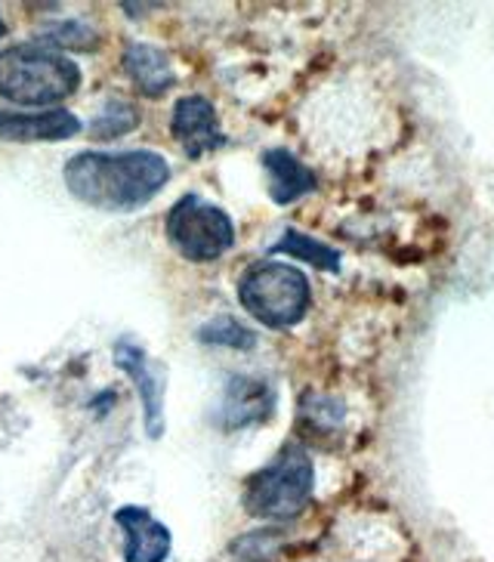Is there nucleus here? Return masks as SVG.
<instances>
[{"label":"nucleus","instance_id":"obj_10","mask_svg":"<svg viewBox=\"0 0 494 562\" xmlns=\"http://www.w3.org/2000/svg\"><path fill=\"white\" fill-rule=\"evenodd\" d=\"M115 522L124 531V562H165L170 557V531L146 507H121Z\"/></svg>","mask_w":494,"mask_h":562},{"label":"nucleus","instance_id":"obj_13","mask_svg":"<svg viewBox=\"0 0 494 562\" xmlns=\"http://www.w3.org/2000/svg\"><path fill=\"white\" fill-rule=\"evenodd\" d=\"M269 254H291L296 260H306L315 269H328V272L340 269V250L328 248V245H322V241H315V238H310V235H303V232L296 229L284 232L279 241L269 248Z\"/></svg>","mask_w":494,"mask_h":562},{"label":"nucleus","instance_id":"obj_7","mask_svg":"<svg viewBox=\"0 0 494 562\" xmlns=\"http://www.w3.org/2000/svg\"><path fill=\"white\" fill-rule=\"evenodd\" d=\"M170 127H173V136L189 158H204L226 143L214 102L204 100V97H182L173 109Z\"/></svg>","mask_w":494,"mask_h":562},{"label":"nucleus","instance_id":"obj_5","mask_svg":"<svg viewBox=\"0 0 494 562\" xmlns=\"http://www.w3.org/2000/svg\"><path fill=\"white\" fill-rule=\"evenodd\" d=\"M167 238L186 260L207 263L235 245V226L226 211L198 195H182L167 214Z\"/></svg>","mask_w":494,"mask_h":562},{"label":"nucleus","instance_id":"obj_4","mask_svg":"<svg viewBox=\"0 0 494 562\" xmlns=\"http://www.w3.org/2000/svg\"><path fill=\"white\" fill-rule=\"evenodd\" d=\"M238 300L266 328H294L313 303L310 279L288 263H254L238 284Z\"/></svg>","mask_w":494,"mask_h":562},{"label":"nucleus","instance_id":"obj_9","mask_svg":"<svg viewBox=\"0 0 494 562\" xmlns=\"http://www.w3.org/2000/svg\"><path fill=\"white\" fill-rule=\"evenodd\" d=\"M81 133V121L66 109L49 112H7L0 109V139L10 143H59Z\"/></svg>","mask_w":494,"mask_h":562},{"label":"nucleus","instance_id":"obj_12","mask_svg":"<svg viewBox=\"0 0 494 562\" xmlns=\"http://www.w3.org/2000/svg\"><path fill=\"white\" fill-rule=\"evenodd\" d=\"M124 68L133 78V83L139 87L143 97H165L167 90L173 87V68L167 63L165 50L151 47V44H139L131 41L127 50H124Z\"/></svg>","mask_w":494,"mask_h":562},{"label":"nucleus","instance_id":"obj_1","mask_svg":"<svg viewBox=\"0 0 494 562\" xmlns=\"http://www.w3.org/2000/svg\"><path fill=\"white\" fill-rule=\"evenodd\" d=\"M68 192L90 207L127 214L155 199L170 180L165 155L148 149L81 151L63 170Z\"/></svg>","mask_w":494,"mask_h":562},{"label":"nucleus","instance_id":"obj_14","mask_svg":"<svg viewBox=\"0 0 494 562\" xmlns=\"http://www.w3.org/2000/svg\"><path fill=\"white\" fill-rule=\"evenodd\" d=\"M198 340L207 344V347L238 349V352L257 347V334L250 331L247 325H242L238 318H232V315H220V318H211L207 325H201Z\"/></svg>","mask_w":494,"mask_h":562},{"label":"nucleus","instance_id":"obj_18","mask_svg":"<svg viewBox=\"0 0 494 562\" xmlns=\"http://www.w3.org/2000/svg\"><path fill=\"white\" fill-rule=\"evenodd\" d=\"M3 34H7V25H3V19H0V37H3Z\"/></svg>","mask_w":494,"mask_h":562},{"label":"nucleus","instance_id":"obj_17","mask_svg":"<svg viewBox=\"0 0 494 562\" xmlns=\"http://www.w3.org/2000/svg\"><path fill=\"white\" fill-rule=\"evenodd\" d=\"M303 408L310 412L313 424H318V427H322V424H325V427H334V424H340V417H344V405H340V402H334V398L306 396Z\"/></svg>","mask_w":494,"mask_h":562},{"label":"nucleus","instance_id":"obj_11","mask_svg":"<svg viewBox=\"0 0 494 562\" xmlns=\"http://www.w3.org/2000/svg\"><path fill=\"white\" fill-rule=\"evenodd\" d=\"M263 167L269 173V199L276 204H294L315 189V173L303 161H296L291 151H263Z\"/></svg>","mask_w":494,"mask_h":562},{"label":"nucleus","instance_id":"obj_3","mask_svg":"<svg viewBox=\"0 0 494 562\" xmlns=\"http://www.w3.org/2000/svg\"><path fill=\"white\" fill-rule=\"evenodd\" d=\"M315 488L313 458L300 446L281 448L272 463L254 473L245 485V507L257 519H294L306 510Z\"/></svg>","mask_w":494,"mask_h":562},{"label":"nucleus","instance_id":"obj_16","mask_svg":"<svg viewBox=\"0 0 494 562\" xmlns=\"http://www.w3.org/2000/svg\"><path fill=\"white\" fill-rule=\"evenodd\" d=\"M279 547V535L276 531H250L242 541L232 544V553L238 562H272L276 560V550Z\"/></svg>","mask_w":494,"mask_h":562},{"label":"nucleus","instance_id":"obj_8","mask_svg":"<svg viewBox=\"0 0 494 562\" xmlns=\"http://www.w3.org/2000/svg\"><path fill=\"white\" fill-rule=\"evenodd\" d=\"M272 412H276V393L269 383L260 378H247V374L229 378L226 396H223V412H220V420L226 430L263 424Z\"/></svg>","mask_w":494,"mask_h":562},{"label":"nucleus","instance_id":"obj_6","mask_svg":"<svg viewBox=\"0 0 494 562\" xmlns=\"http://www.w3.org/2000/svg\"><path fill=\"white\" fill-rule=\"evenodd\" d=\"M115 364L133 381L143 398V417H146V432L158 439L165 430V374L148 362L146 349L121 340L115 344Z\"/></svg>","mask_w":494,"mask_h":562},{"label":"nucleus","instance_id":"obj_15","mask_svg":"<svg viewBox=\"0 0 494 562\" xmlns=\"http://www.w3.org/2000/svg\"><path fill=\"white\" fill-rule=\"evenodd\" d=\"M136 124H139L136 105H131V102L124 100H109L102 105V112L93 117L90 136H93V139H117V136L131 133Z\"/></svg>","mask_w":494,"mask_h":562},{"label":"nucleus","instance_id":"obj_2","mask_svg":"<svg viewBox=\"0 0 494 562\" xmlns=\"http://www.w3.org/2000/svg\"><path fill=\"white\" fill-rule=\"evenodd\" d=\"M81 83V68L66 53L44 44H16L0 50V97L25 105H49L71 97Z\"/></svg>","mask_w":494,"mask_h":562}]
</instances>
